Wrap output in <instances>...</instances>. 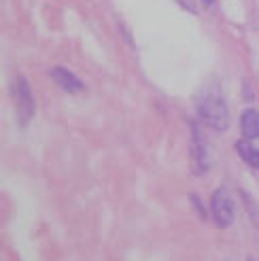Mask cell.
Segmentation results:
<instances>
[{
	"mask_svg": "<svg viewBox=\"0 0 259 261\" xmlns=\"http://www.w3.org/2000/svg\"><path fill=\"white\" fill-rule=\"evenodd\" d=\"M51 79H54L64 91H68V94H79V91L83 89V83H81L79 76L72 74L66 68H62V66L51 68Z\"/></svg>",
	"mask_w": 259,
	"mask_h": 261,
	"instance_id": "277c9868",
	"label": "cell"
},
{
	"mask_svg": "<svg viewBox=\"0 0 259 261\" xmlns=\"http://www.w3.org/2000/svg\"><path fill=\"white\" fill-rule=\"evenodd\" d=\"M211 211H213V219H215V223L217 227H229L231 223H234V217H236V208H234V200L229 198V193L225 187L221 189H217L213 193V198H211Z\"/></svg>",
	"mask_w": 259,
	"mask_h": 261,
	"instance_id": "7a4b0ae2",
	"label": "cell"
},
{
	"mask_svg": "<svg viewBox=\"0 0 259 261\" xmlns=\"http://www.w3.org/2000/svg\"><path fill=\"white\" fill-rule=\"evenodd\" d=\"M193 162H196V172H204L209 168V153H206V145L198 129L193 132Z\"/></svg>",
	"mask_w": 259,
	"mask_h": 261,
	"instance_id": "8992f818",
	"label": "cell"
},
{
	"mask_svg": "<svg viewBox=\"0 0 259 261\" xmlns=\"http://www.w3.org/2000/svg\"><path fill=\"white\" fill-rule=\"evenodd\" d=\"M240 127L244 138H259V113L253 109H247L240 117Z\"/></svg>",
	"mask_w": 259,
	"mask_h": 261,
	"instance_id": "5b68a950",
	"label": "cell"
},
{
	"mask_svg": "<svg viewBox=\"0 0 259 261\" xmlns=\"http://www.w3.org/2000/svg\"><path fill=\"white\" fill-rule=\"evenodd\" d=\"M236 151H238V155H240L244 162L251 164L255 170H259V149H255L253 145H249L247 140H238L236 142Z\"/></svg>",
	"mask_w": 259,
	"mask_h": 261,
	"instance_id": "52a82bcc",
	"label": "cell"
},
{
	"mask_svg": "<svg viewBox=\"0 0 259 261\" xmlns=\"http://www.w3.org/2000/svg\"><path fill=\"white\" fill-rule=\"evenodd\" d=\"M204 5H209V7H211V5H215V0H204Z\"/></svg>",
	"mask_w": 259,
	"mask_h": 261,
	"instance_id": "9c48e42d",
	"label": "cell"
},
{
	"mask_svg": "<svg viewBox=\"0 0 259 261\" xmlns=\"http://www.w3.org/2000/svg\"><path fill=\"white\" fill-rule=\"evenodd\" d=\"M198 111L200 117L215 129H225L229 125V113L225 102L219 98L217 94H209L198 102Z\"/></svg>",
	"mask_w": 259,
	"mask_h": 261,
	"instance_id": "6da1fadb",
	"label": "cell"
},
{
	"mask_svg": "<svg viewBox=\"0 0 259 261\" xmlns=\"http://www.w3.org/2000/svg\"><path fill=\"white\" fill-rule=\"evenodd\" d=\"M11 94H13V100H15L19 121H21V125H25L30 121V117L34 115V98H32L28 81H25L23 76H15L13 87H11Z\"/></svg>",
	"mask_w": 259,
	"mask_h": 261,
	"instance_id": "3957f363",
	"label": "cell"
},
{
	"mask_svg": "<svg viewBox=\"0 0 259 261\" xmlns=\"http://www.w3.org/2000/svg\"><path fill=\"white\" fill-rule=\"evenodd\" d=\"M178 5H180V7H183L185 11H191V13H198L196 5H193V0H178Z\"/></svg>",
	"mask_w": 259,
	"mask_h": 261,
	"instance_id": "ba28073f",
	"label": "cell"
}]
</instances>
